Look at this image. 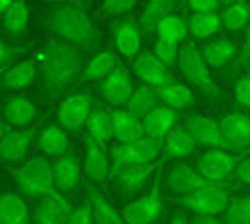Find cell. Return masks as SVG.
Masks as SVG:
<instances>
[{"label": "cell", "instance_id": "cell-1", "mask_svg": "<svg viewBox=\"0 0 250 224\" xmlns=\"http://www.w3.org/2000/svg\"><path fill=\"white\" fill-rule=\"evenodd\" d=\"M39 61H41L43 86L51 96H57L69 84L82 78L85 67L82 49L61 39L47 41L39 53Z\"/></svg>", "mask_w": 250, "mask_h": 224}, {"label": "cell", "instance_id": "cell-2", "mask_svg": "<svg viewBox=\"0 0 250 224\" xmlns=\"http://www.w3.org/2000/svg\"><path fill=\"white\" fill-rule=\"evenodd\" d=\"M45 27L57 35L61 41L71 43L80 49H94L102 43V35L94 27L85 10L76 4H61L45 17Z\"/></svg>", "mask_w": 250, "mask_h": 224}, {"label": "cell", "instance_id": "cell-3", "mask_svg": "<svg viewBox=\"0 0 250 224\" xmlns=\"http://www.w3.org/2000/svg\"><path fill=\"white\" fill-rule=\"evenodd\" d=\"M15 183L19 185V190L35 198V200H43L47 196L57 194L55 188V178H53V163H49V159L45 157H33L29 159L22 167L12 171Z\"/></svg>", "mask_w": 250, "mask_h": 224}, {"label": "cell", "instance_id": "cell-4", "mask_svg": "<svg viewBox=\"0 0 250 224\" xmlns=\"http://www.w3.org/2000/svg\"><path fill=\"white\" fill-rule=\"evenodd\" d=\"M181 76L189 82L193 88H197L202 94H206L209 100H218L220 92L209 76V66L202 55V49H197L193 43H183L179 49V64H177Z\"/></svg>", "mask_w": 250, "mask_h": 224}, {"label": "cell", "instance_id": "cell-5", "mask_svg": "<svg viewBox=\"0 0 250 224\" xmlns=\"http://www.w3.org/2000/svg\"><path fill=\"white\" fill-rule=\"evenodd\" d=\"M161 151H163V141H155L151 136H143V139L132 141V143H118L110 151V157H112L110 176H114L118 169L128 167V165L155 163L161 157Z\"/></svg>", "mask_w": 250, "mask_h": 224}, {"label": "cell", "instance_id": "cell-6", "mask_svg": "<svg viewBox=\"0 0 250 224\" xmlns=\"http://www.w3.org/2000/svg\"><path fill=\"white\" fill-rule=\"evenodd\" d=\"M240 159H242V155L238 157L236 153L224 151V149H208L206 153L197 157L195 169L209 181L220 183V185H228Z\"/></svg>", "mask_w": 250, "mask_h": 224}, {"label": "cell", "instance_id": "cell-7", "mask_svg": "<svg viewBox=\"0 0 250 224\" xmlns=\"http://www.w3.org/2000/svg\"><path fill=\"white\" fill-rule=\"evenodd\" d=\"M165 212V200L161 196L159 181L153 183L148 194L136 198L122 208V218L126 224H155Z\"/></svg>", "mask_w": 250, "mask_h": 224}, {"label": "cell", "instance_id": "cell-8", "mask_svg": "<svg viewBox=\"0 0 250 224\" xmlns=\"http://www.w3.org/2000/svg\"><path fill=\"white\" fill-rule=\"evenodd\" d=\"M177 204L193 214L218 216L222 212H226V208L230 204V196H228L226 185H214V188H206V190L181 196Z\"/></svg>", "mask_w": 250, "mask_h": 224}, {"label": "cell", "instance_id": "cell-9", "mask_svg": "<svg viewBox=\"0 0 250 224\" xmlns=\"http://www.w3.org/2000/svg\"><path fill=\"white\" fill-rule=\"evenodd\" d=\"M183 127L189 131V134L193 136V141L197 145H204L208 149H224V151H230V153H238L226 139H224L220 122H216L214 118L204 116V114H189L185 118Z\"/></svg>", "mask_w": 250, "mask_h": 224}, {"label": "cell", "instance_id": "cell-10", "mask_svg": "<svg viewBox=\"0 0 250 224\" xmlns=\"http://www.w3.org/2000/svg\"><path fill=\"white\" fill-rule=\"evenodd\" d=\"M92 108H94L92 94H87V92L71 94L61 102V106L57 110V120L65 131L80 133L87 124V118L92 114Z\"/></svg>", "mask_w": 250, "mask_h": 224}, {"label": "cell", "instance_id": "cell-11", "mask_svg": "<svg viewBox=\"0 0 250 224\" xmlns=\"http://www.w3.org/2000/svg\"><path fill=\"white\" fill-rule=\"evenodd\" d=\"M167 188L177 194L179 198L181 196H187V194H193V192H199V190H206V188H214V185H220V183H214L206 179L202 173H199L195 167H191L189 163H177L173 165L169 171H167Z\"/></svg>", "mask_w": 250, "mask_h": 224}, {"label": "cell", "instance_id": "cell-12", "mask_svg": "<svg viewBox=\"0 0 250 224\" xmlns=\"http://www.w3.org/2000/svg\"><path fill=\"white\" fill-rule=\"evenodd\" d=\"M134 86L130 80V73L124 66H116V69L110 73L106 80L100 82V94L102 98L116 108H126V104L130 102V98L134 94Z\"/></svg>", "mask_w": 250, "mask_h": 224}, {"label": "cell", "instance_id": "cell-13", "mask_svg": "<svg viewBox=\"0 0 250 224\" xmlns=\"http://www.w3.org/2000/svg\"><path fill=\"white\" fill-rule=\"evenodd\" d=\"M132 69H134V76L141 82H145L146 86H151V88H163V86L177 82L173 71L155 53H148V51L141 53L134 59Z\"/></svg>", "mask_w": 250, "mask_h": 224}, {"label": "cell", "instance_id": "cell-14", "mask_svg": "<svg viewBox=\"0 0 250 224\" xmlns=\"http://www.w3.org/2000/svg\"><path fill=\"white\" fill-rule=\"evenodd\" d=\"M37 141V129H8L2 131V141H0V157L4 163H21L27 157L29 147Z\"/></svg>", "mask_w": 250, "mask_h": 224}, {"label": "cell", "instance_id": "cell-15", "mask_svg": "<svg viewBox=\"0 0 250 224\" xmlns=\"http://www.w3.org/2000/svg\"><path fill=\"white\" fill-rule=\"evenodd\" d=\"M155 169H157V163L122 167L114 173V176H110L112 188H114L120 196H136L139 192L145 190V185L148 183Z\"/></svg>", "mask_w": 250, "mask_h": 224}, {"label": "cell", "instance_id": "cell-16", "mask_svg": "<svg viewBox=\"0 0 250 224\" xmlns=\"http://www.w3.org/2000/svg\"><path fill=\"white\" fill-rule=\"evenodd\" d=\"M85 153H83V173L85 178L94 183H102L110 178L112 157L108 153L106 145L98 143L90 136H85Z\"/></svg>", "mask_w": 250, "mask_h": 224}, {"label": "cell", "instance_id": "cell-17", "mask_svg": "<svg viewBox=\"0 0 250 224\" xmlns=\"http://www.w3.org/2000/svg\"><path fill=\"white\" fill-rule=\"evenodd\" d=\"M222 134L238 153H246L250 149V116L244 112H228L220 120Z\"/></svg>", "mask_w": 250, "mask_h": 224}, {"label": "cell", "instance_id": "cell-18", "mask_svg": "<svg viewBox=\"0 0 250 224\" xmlns=\"http://www.w3.org/2000/svg\"><path fill=\"white\" fill-rule=\"evenodd\" d=\"M110 33L122 57L132 59L141 47V24L134 19H120L110 24Z\"/></svg>", "mask_w": 250, "mask_h": 224}, {"label": "cell", "instance_id": "cell-19", "mask_svg": "<svg viewBox=\"0 0 250 224\" xmlns=\"http://www.w3.org/2000/svg\"><path fill=\"white\" fill-rule=\"evenodd\" d=\"M71 216V204L63 198V194L57 192L53 196H47L39 200V206L35 208L33 222L35 224H67Z\"/></svg>", "mask_w": 250, "mask_h": 224}, {"label": "cell", "instance_id": "cell-20", "mask_svg": "<svg viewBox=\"0 0 250 224\" xmlns=\"http://www.w3.org/2000/svg\"><path fill=\"white\" fill-rule=\"evenodd\" d=\"M197 143L193 141V136L189 134L183 124H177L169 136L163 141V151H161V157H159V163H167V161H179V159H185L189 157L193 151H195Z\"/></svg>", "mask_w": 250, "mask_h": 224}, {"label": "cell", "instance_id": "cell-21", "mask_svg": "<svg viewBox=\"0 0 250 224\" xmlns=\"http://www.w3.org/2000/svg\"><path fill=\"white\" fill-rule=\"evenodd\" d=\"M177 120H179L177 110L161 104L151 112V114H146L143 118L145 136H151V139H155V141H165L169 136V133L177 127Z\"/></svg>", "mask_w": 250, "mask_h": 224}, {"label": "cell", "instance_id": "cell-22", "mask_svg": "<svg viewBox=\"0 0 250 224\" xmlns=\"http://www.w3.org/2000/svg\"><path fill=\"white\" fill-rule=\"evenodd\" d=\"M53 178H55V188L57 192L65 194L78 188V183L82 181V163L76 153H67L63 157L55 159L53 163Z\"/></svg>", "mask_w": 250, "mask_h": 224}, {"label": "cell", "instance_id": "cell-23", "mask_svg": "<svg viewBox=\"0 0 250 224\" xmlns=\"http://www.w3.org/2000/svg\"><path fill=\"white\" fill-rule=\"evenodd\" d=\"M37 147L47 157H63L69 153V134L61 124H49L43 133L37 136Z\"/></svg>", "mask_w": 250, "mask_h": 224}, {"label": "cell", "instance_id": "cell-24", "mask_svg": "<svg viewBox=\"0 0 250 224\" xmlns=\"http://www.w3.org/2000/svg\"><path fill=\"white\" fill-rule=\"evenodd\" d=\"M114 118V139L116 143H132L145 136V127L139 116H134L126 108H114L112 110Z\"/></svg>", "mask_w": 250, "mask_h": 224}, {"label": "cell", "instance_id": "cell-25", "mask_svg": "<svg viewBox=\"0 0 250 224\" xmlns=\"http://www.w3.org/2000/svg\"><path fill=\"white\" fill-rule=\"evenodd\" d=\"M85 131H87L90 139L102 143V145H108L114 139V118H112V112L102 104H96L92 108L90 118H87Z\"/></svg>", "mask_w": 250, "mask_h": 224}, {"label": "cell", "instance_id": "cell-26", "mask_svg": "<svg viewBox=\"0 0 250 224\" xmlns=\"http://www.w3.org/2000/svg\"><path fill=\"white\" fill-rule=\"evenodd\" d=\"M177 4H179V0H148L141 12V17H139L141 31H145V33L157 31V27L167 17L175 15Z\"/></svg>", "mask_w": 250, "mask_h": 224}, {"label": "cell", "instance_id": "cell-27", "mask_svg": "<svg viewBox=\"0 0 250 224\" xmlns=\"http://www.w3.org/2000/svg\"><path fill=\"white\" fill-rule=\"evenodd\" d=\"M238 51L240 49L236 47V43L232 39H228V37L209 41V43H206L202 47L204 59L208 61V66L214 67V69H222V67H226L228 64H232V61L236 59V55H238Z\"/></svg>", "mask_w": 250, "mask_h": 224}, {"label": "cell", "instance_id": "cell-28", "mask_svg": "<svg viewBox=\"0 0 250 224\" xmlns=\"http://www.w3.org/2000/svg\"><path fill=\"white\" fill-rule=\"evenodd\" d=\"M0 224H31L29 206L15 192H6L0 200Z\"/></svg>", "mask_w": 250, "mask_h": 224}, {"label": "cell", "instance_id": "cell-29", "mask_svg": "<svg viewBox=\"0 0 250 224\" xmlns=\"http://www.w3.org/2000/svg\"><path fill=\"white\" fill-rule=\"evenodd\" d=\"M37 116V108L31 100L22 96H15L10 98L4 106V118L8 122V127L12 129H24L35 120Z\"/></svg>", "mask_w": 250, "mask_h": 224}, {"label": "cell", "instance_id": "cell-30", "mask_svg": "<svg viewBox=\"0 0 250 224\" xmlns=\"http://www.w3.org/2000/svg\"><path fill=\"white\" fill-rule=\"evenodd\" d=\"M35 78H37V59H24L2 73V88L22 90L27 86H31Z\"/></svg>", "mask_w": 250, "mask_h": 224}, {"label": "cell", "instance_id": "cell-31", "mask_svg": "<svg viewBox=\"0 0 250 224\" xmlns=\"http://www.w3.org/2000/svg\"><path fill=\"white\" fill-rule=\"evenodd\" d=\"M157 96H159V100L161 104H165L173 110H185V108H189L195 100V94L191 92L189 86H183L179 82H173L169 86H163V88H155Z\"/></svg>", "mask_w": 250, "mask_h": 224}, {"label": "cell", "instance_id": "cell-32", "mask_svg": "<svg viewBox=\"0 0 250 224\" xmlns=\"http://www.w3.org/2000/svg\"><path fill=\"white\" fill-rule=\"evenodd\" d=\"M118 66V59L112 51H102L94 55L90 61L85 64L83 73H82V80L83 82H102L106 80L112 71L116 69Z\"/></svg>", "mask_w": 250, "mask_h": 224}, {"label": "cell", "instance_id": "cell-33", "mask_svg": "<svg viewBox=\"0 0 250 224\" xmlns=\"http://www.w3.org/2000/svg\"><path fill=\"white\" fill-rule=\"evenodd\" d=\"M87 198H90V204L94 208L96 224H126L122 218V212H118L96 188H87Z\"/></svg>", "mask_w": 250, "mask_h": 224}, {"label": "cell", "instance_id": "cell-34", "mask_svg": "<svg viewBox=\"0 0 250 224\" xmlns=\"http://www.w3.org/2000/svg\"><path fill=\"white\" fill-rule=\"evenodd\" d=\"M187 29H189L193 39H208V37L216 35L222 29V17L218 12H211V15H206V12H193L187 19Z\"/></svg>", "mask_w": 250, "mask_h": 224}, {"label": "cell", "instance_id": "cell-35", "mask_svg": "<svg viewBox=\"0 0 250 224\" xmlns=\"http://www.w3.org/2000/svg\"><path fill=\"white\" fill-rule=\"evenodd\" d=\"M159 102H161V100H159V96H157L155 88H151V86L143 84V86H139V88L134 90V94H132V98H130V102L126 104V110L132 112L134 116H139V118L143 120L146 114H151V112H153L157 106H161Z\"/></svg>", "mask_w": 250, "mask_h": 224}, {"label": "cell", "instance_id": "cell-36", "mask_svg": "<svg viewBox=\"0 0 250 224\" xmlns=\"http://www.w3.org/2000/svg\"><path fill=\"white\" fill-rule=\"evenodd\" d=\"M222 27L228 29L232 33H238V31H244L250 22V2L248 0H240L228 8H224L222 12Z\"/></svg>", "mask_w": 250, "mask_h": 224}, {"label": "cell", "instance_id": "cell-37", "mask_svg": "<svg viewBox=\"0 0 250 224\" xmlns=\"http://www.w3.org/2000/svg\"><path fill=\"white\" fill-rule=\"evenodd\" d=\"M29 22V6L24 0H15L10 10L4 12V31L8 35H22Z\"/></svg>", "mask_w": 250, "mask_h": 224}, {"label": "cell", "instance_id": "cell-38", "mask_svg": "<svg viewBox=\"0 0 250 224\" xmlns=\"http://www.w3.org/2000/svg\"><path fill=\"white\" fill-rule=\"evenodd\" d=\"M157 33H159V39H165L169 43L179 45L181 41H185L187 33H189V29H187V19H183L179 15H171L157 27Z\"/></svg>", "mask_w": 250, "mask_h": 224}, {"label": "cell", "instance_id": "cell-39", "mask_svg": "<svg viewBox=\"0 0 250 224\" xmlns=\"http://www.w3.org/2000/svg\"><path fill=\"white\" fill-rule=\"evenodd\" d=\"M224 224H250V196L230 198L224 212Z\"/></svg>", "mask_w": 250, "mask_h": 224}, {"label": "cell", "instance_id": "cell-40", "mask_svg": "<svg viewBox=\"0 0 250 224\" xmlns=\"http://www.w3.org/2000/svg\"><path fill=\"white\" fill-rule=\"evenodd\" d=\"M155 55L163 61L169 69H173V67H177V64H179V45L177 43H169L165 39H159L155 43Z\"/></svg>", "mask_w": 250, "mask_h": 224}, {"label": "cell", "instance_id": "cell-41", "mask_svg": "<svg viewBox=\"0 0 250 224\" xmlns=\"http://www.w3.org/2000/svg\"><path fill=\"white\" fill-rule=\"evenodd\" d=\"M136 4V0H104L100 6V15L102 17H118L124 12L132 10Z\"/></svg>", "mask_w": 250, "mask_h": 224}, {"label": "cell", "instance_id": "cell-42", "mask_svg": "<svg viewBox=\"0 0 250 224\" xmlns=\"http://www.w3.org/2000/svg\"><path fill=\"white\" fill-rule=\"evenodd\" d=\"M27 53V47H12L10 43H2L0 45V67L2 71L10 69L17 64V59Z\"/></svg>", "mask_w": 250, "mask_h": 224}, {"label": "cell", "instance_id": "cell-43", "mask_svg": "<svg viewBox=\"0 0 250 224\" xmlns=\"http://www.w3.org/2000/svg\"><path fill=\"white\" fill-rule=\"evenodd\" d=\"M234 98L242 108H250V73H244L238 78L234 86Z\"/></svg>", "mask_w": 250, "mask_h": 224}, {"label": "cell", "instance_id": "cell-44", "mask_svg": "<svg viewBox=\"0 0 250 224\" xmlns=\"http://www.w3.org/2000/svg\"><path fill=\"white\" fill-rule=\"evenodd\" d=\"M67 224H96L94 222V208H92L90 200L71 210V216H69Z\"/></svg>", "mask_w": 250, "mask_h": 224}, {"label": "cell", "instance_id": "cell-45", "mask_svg": "<svg viewBox=\"0 0 250 224\" xmlns=\"http://www.w3.org/2000/svg\"><path fill=\"white\" fill-rule=\"evenodd\" d=\"M232 67L234 69L250 67V22H248V27L244 29V43L240 47L238 55H236V59L232 61Z\"/></svg>", "mask_w": 250, "mask_h": 224}, {"label": "cell", "instance_id": "cell-46", "mask_svg": "<svg viewBox=\"0 0 250 224\" xmlns=\"http://www.w3.org/2000/svg\"><path fill=\"white\" fill-rule=\"evenodd\" d=\"M187 6H189L193 12H206V15H211V12H218V8L222 4H220V0H187Z\"/></svg>", "mask_w": 250, "mask_h": 224}, {"label": "cell", "instance_id": "cell-47", "mask_svg": "<svg viewBox=\"0 0 250 224\" xmlns=\"http://www.w3.org/2000/svg\"><path fill=\"white\" fill-rule=\"evenodd\" d=\"M234 178L238 179L242 185L250 188V157H246L244 153H242V159L238 161V165H236V169H234Z\"/></svg>", "mask_w": 250, "mask_h": 224}, {"label": "cell", "instance_id": "cell-48", "mask_svg": "<svg viewBox=\"0 0 250 224\" xmlns=\"http://www.w3.org/2000/svg\"><path fill=\"white\" fill-rule=\"evenodd\" d=\"M189 224H224V220H220L218 216H208V214H193V218L189 220Z\"/></svg>", "mask_w": 250, "mask_h": 224}, {"label": "cell", "instance_id": "cell-49", "mask_svg": "<svg viewBox=\"0 0 250 224\" xmlns=\"http://www.w3.org/2000/svg\"><path fill=\"white\" fill-rule=\"evenodd\" d=\"M169 224H189V218L183 216V214H175V216L171 218V222H169Z\"/></svg>", "mask_w": 250, "mask_h": 224}, {"label": "cell", "instance_id": "cell-50", "mask_svg": "<svg viewBox=\"0 0 250 224\" xmlns=\"http://www.w3.org/2000/svg\"><path fill=\"white\" fill-rule=\"evenodd\" d=\"M12 4H15V0H0V10H2V15L6 10H10Z\"/></svg>", "mask_w": 250, "mask_h": 224}, {"label": "cell", "instance_id": "cell-51", "mask_svg": "<svg viewBox=\"0 0 250 224\" xmlns=\"http://www.w3.org/2000/svg\"><path fill=\"white\" fill-rule=\"evenodd\" d=\"M45 2H61V4H76L80 0H45Z\"/></svg>", "mask_w": 250, "mask_h": 224}, {"label": "cell", "instance_id": "cell-52", "mask_svg": "<svg viewBox=\"0 0 250 224\" xmlns=\"http://www.w3.org/2000/svg\"><path fill=\"white\" fill-rule=\"evenodd\" d=\"M236 2H240V0H220V4H222L224 8H228V6H232V4H236Z\"/></svg>", "mask_w": 250, "mask_h": 224}, {"label": "cell", "instance_id": "cell-53", "mask_svg": "<svg viewBox=\"0 0 250 224\" xmlns=\"http://www.w3.org/2000/svg\"><path fill=\"white\" fill-rule=\"evenodd\" d=\"M248 153H250V149H248V151H246V153H244V155H248Z\"/></svg>", "mask_w": 250, "mask_h": 224}]
</instances>
